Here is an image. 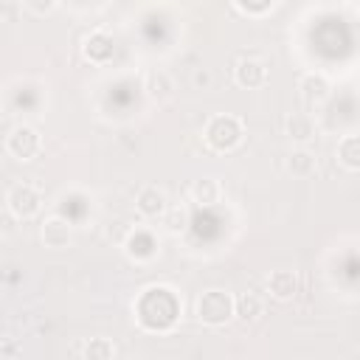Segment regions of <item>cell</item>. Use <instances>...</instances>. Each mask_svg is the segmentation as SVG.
I'll use <instances>...</instances> for the list:
<instances>
[{"label": "cell", "instance_id": "6da1fadb", "mask_svg": "<svg viewBox=\"0 0 360 360\" xmlns=\"http://www.w3.org/2000/svg\"><path fill=\"white\" fill-rule=\"evenodd\" d=\"M180 312H183V304H180L177 292L172 287H163V284L146 287L138 295V301H135V318L149 332H166V329H172L174 321L180 318Z\"/></svg>", "mask_w": 360, "mask_h": 360}, {"label": "cell", "instance_id": "4fadbf2b", "mask_svg": "<svg viewBox=\"0 0 360 360\" xmlns=\"http://www.w3.org/2000/svg\"><path fill=\"white\" fill-rule=\"evenodd\" d=\"M284 129H287L290 141H295V143H307V141L315 138V121H312L307 112H292V115L287 118Z\"/></svg>", "mask_w": 360, "mask_h": 360}, {"label": "cell", "instance_id": "e0dca14e", "mask_svg": "<svg viewBox=\"0 0 360 360\" xmlns=\"http://www.w3.org/2000/svg\"><path fill=\"white\" fill-rule=\"evenodd\" d=\"M172 90H174V82H172V76H169L166 70H152V73L146 76V93H149L152 98L163 101V98L172 96Z\"/></svg>", "mask_w": 360, "mask_h": 360}, {"label": "cell", "instance_id": "277c9868", "mask_svg": "<svg viewBox=\"0 0 360 360\" xmlns=\"http://www.w3.org/2000/svg\"><path fill=\"white\" fill-rule=\"evenodd\" d=\"M6 205H8V211H11L17 219H31V217L39 214V208H42V194H39L31 183H17V186L8 188Z\"/></svg>", "mask_w": 360, "mask_h": 360}, {"label": "cell", "instance_id": "8fae6325", "mask_svg": "<svg viewBox=\"0 0 360 360\" xmlns=\"http://www.w3.org/2000/svg\"><path fill=\"white\" fill-rule=\"evenodd\" d=\"M298 90H301V96H304L307 104H321V101L329 98V90L332 87H329L326 76H321V73H304L301 82H298Z\"/></svg>", "mask_w": 360, "mask_h": 360}, {"label": "cell", "instance_id": "30bf717a", "mask_svg": "<svg viewBox=\"0 0 360 360\" xmlns=\"http://www.w3.org/2000/svg\"><path fill=\"white\" fill-rule=\"evenodd\" d=\"M267 292L278 301H290L298 292V276L292 270H273L267 276Z\"/></svg>", "mask_w": 360, "mask_h": 360}, {"label": "cell", "instance_id": "ffe728a7", "mask_svg": "<svg viewBox=\"0 0 360 360\" xmlns=\"http://www.w3.org/2000/svg\"><path fill=\"white\" fill-rule=\"evenodd\" d=\"M233 3H236V8H239V11L259 17V14H267V11L273 8V3H276V0H233Z\"/></svg>", "mask_w": 360, "mask_h": 360}, {"label": "cell", "instance_id": "52a82bcc", "mask_svg": "<svg viewBox=\"0 0 360 360\" xmlns=\"http://www.w3.org/2000/svg\"><path fill=\"white\" fill-rule=\"evenodd\" d=\"M233 79L239 87H262L267 82V65L256 56H242L233 68Z\"/></svg>", "mask_w": 360, "mask_h": 360}, {"label": "cell", "instance_id": "44dd1931", "mask_svg": "<svg viewBox=\"0 0 360 360\" xmlns=\"http://www.w3.org/2000/svg\"><path fill=\"white\" fill-rule=\"evenodd\" d=\"M25 6L34 11V14H51L53 8H56V0H25Z\"/></svg>", "mask_w": 360, "mask_h": 360}, {"label": "cell", "instance_id": "5b68a950", "mask_svg": "<svg viewBox=\"0 0 360 360\" xmlns=\"http://www.w3.org/2000/svg\"><path fill=\"white\" fill-rule=\"evenodd\" d=\"M39 146H42V138H39V132H37L31 124L14 127V129L8 132V138H6V149H8V155L17 158V160H31V158L39 152Z\"/></svg>", "mask_w": 360, "mask_h": 360}, {"label": "cell", "instance_id": "7c38bea8", "mask_svg": "<svg viewBox=\"0 0 360 360\" xmlns=\"http://www.w3.org/2000/svg\"><path fill=\"white\" fill-rule=\"evenodd\" d=\"M188 197H191V202L208 208V205H217V202H219V197H222V186H219L217 177H200V180L191 183Z\"/></svg>", "mask_w": 360, "mask_h": 360}, {"label": "cell", "instance_id": "3957f363", "mask_svg": "<svg viewBox=\"0 0 360 360\" xmlns=\"http://www.w3.org/2000/svg\"><path fill=\"white\" fill-rule=\"evenodd\" d=\"M197 318L205 326H225L231 318H236V298L225 290H205L197 298Z\"/></svg>", "mask_w": 360, "mask_h": 360}, {"label": "cell", "instance_id": "9a60e30c", "mask_svg": "<svg viewBox=\"0 0 360 360\" xmlns=\"http://www.w3.org/2000/svg\"><path fill=\"white\" fill-rule=\"evenodd\" d=\"M315 155L309 152V149H292L290 155H287V172L292 174V177H312L315 174Z\"/></svg>", "mask_w": 360, "mask_h": 360}, {"label": "cell", "instance_id": "5bb4252c", "mask_svg": "<svg viewBox=\"0 0 360 360\" xmlns=\"http://www.w3.org/2000/svg\"><path fill=\"white\" fill-rule=\"evenodd\" d=\"M262 315H264V301H262V295H256V292H242V295L236 298V318H239L242 323H256Z\"/></svg>", "mask_w": 360, "mask_h": 360}, {"label": "cell", "instance_id": "ba28073f", "mask_svg": "<svg viewBox=\"0 0 360 360\" xmlns=\"http://www.w3.org/2000/svg\"><path fill=\"white\" fill-rule=\"evenodd\" d=\"M135 208H138V214L146 217V219L163 217L166 208H169V205H166V191L158 188V186H143V188L138 191V197H135Z\"/></svg>", "mask_w": 360, "mask_h": 360}, {"label": "cell", "instance_id": "2e32d148", "mask_svg": "<svg viewBox=\"0 0 360 360\" xmlns=\"http://www.w3.org/2000/svg\"><path fill=\"white\" fill-rule=\"evenodd\" d=\"M338 160L349 172H360V135H346L338 143Z\"/></svg>", "mask_w": 360, "mask_h": 360}, {"label": "cell", "instance_id": "ac0fdd59", "mask_svg": "<svg viewBox=\"0 0 360 360\" xmlns=\"http://www.w3.org/2000/svg\"><path fill=\"white\" fill-rule=\"evenodd\" d=\"M82 357H87V360H110V357H115V343L107 340V338H90L84 343V349H82Z\"/></svg>", "mask_w": 360, "mask_h": 360}, {"label": "cell", "instance_id": "8992f818", "mask_svg": "<svg viewBox=\"0 0 360 360\" xmlns=\"http://www.w3.org/2000/svg\"><path fill=\"white\" fill-rule=\"evenodd\" d=\"M124 253L132 262H152L155 253H158V236L152 231H146V228H135L124 239Z\"/></svg>", "mask_w": 360, "mask_h": 360}, {"label": "cell", "instance_id": "d6986e66", "mask_svg": "<svg viewBox=\"0 0 360 360\" xmlns=\"http://www.w3.org/2000/svg\"><path fill=\"white\" fill-rule=\"evenodd\" d=\"M160 219H163L166 231L180 233V231H186V225H188V211H186V208H166V214H163Z\"/></svg>", "mask_w": 360, "mask_h": 360}, {"label": "cell", "instance_id": "7a4b0ae2", "mask_svg": "<svg viewBox=\"0 0 360 360\" xmlns=\"http://www.w3.org/2000/svg\"><path fill=\"white\" fill-rule=\"evenodd\" d=\"M202 138H205V143H208L214 152H231V149H236V146L242 143L245 127H242V121H239L236 115L219 112V115L208 118V124H205V129H202Z\"/></svg>", "mask_w": 360, "mask_h": 360}, {"label": "cell", "instance_id": "9c48e42d", "mask_svg": "<svg viewBox=\"0 0 360 360\" xmlns=\"http://www.w3.org/2000/svg\"><path fill=\"white\" fill-rule=\"evenodd\" d=\"M39 236H42L45 248L59 250V248H68V245H70V239H73V228H70V222H68L65 217H48V219L42 222Z\"/></svg>", "mask_w": 360, "mask_h": 360}]
</instances>
